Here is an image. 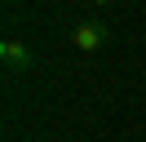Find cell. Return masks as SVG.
Masks as SVG:
<instances>
[{
  "mask_svg": "<svg viewBox=\"0 0 146 142\" xmlns=\"http://www.w3.org/2000/svg\"><path fill=\"white\" fill-rule=\"evenodd\" d=\"M106 44H111V27L98 22V18H80V22L71 27V49L98 53V49H106Z\"/></svg>",
  "mask_w": 146,
  "mask_h": 142,
  "instance_id": "cell-1",
  "label": "cell"
},
{
  "mask_svg": "<svg viewBox=\"0 0 146 142\" xmlns=\"http://www.w3.org/2000/svg\"><path fill=\"white\" fill-rule=\"evenodd\" d=\"M98 5H111V0H98Z\"/></svg>",
  "mask_w": 146,
  "mask_h": 142,
  "instance_id": "cell-3",
  "label": "cell"
},
{
  "mask_svg": "<svg viewBox=\"0 0 146 142\" xmlns=\"http://www.w3.org/2000/svg\"><path fill=\"white\" fill-rule=\"evenodd\" d=\"M0 62H5V71H31L36 67V53H31L18 36H5V40H0Z\"/></svg>",
  "mask_w": 146,
  "mask_h": 142,
  "instance_id": "cell-2",
  "label": "cell"
}]
</instances>
